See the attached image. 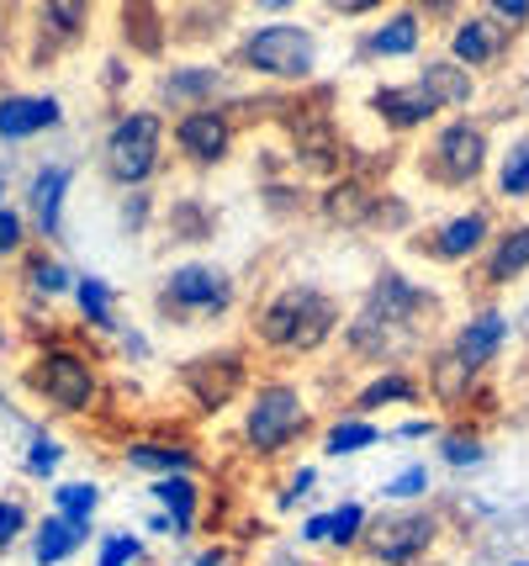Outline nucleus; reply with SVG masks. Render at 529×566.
I'll list each match as a JSON object with an SVG mask.
<instances>
[{
  "instance_id": "1",
  "label": "nucleus",
  "mask_w": 529,
  "mask_h": 566,
  "mask_svg": "<svg viewBox=\"0 0 529 566\" xmlns=\"http://www.w3.org/2000/svg\"><path fill=\"white\" fill-rule=\"evenodd\" d=\"M324 32L307 17H244L239 32L223 43V64L239 80H260L271 91H307L324 74Z\"/></svg>"
},
{
  "instance_id": "2",
  "label": "nucleus",
  "mask_w": 529,
  "mask_h": 566,
  "mask_svg": "<svg viewBox=\"0 0 529 566\" xmlns=\"http://www.w3.org/2000/svg\"><path fill=\"white\" fill-rule=\"evenodd\" d=\"M345 302L318 286V281H286L276 292L260 296V307H254V345L265 349V355H286V360H313V355H324L334 339H339V328H345Z\"/></svg>"
},
{
  "instance_id": "3",
  "label": "nucleus",
  "mask_w": 529,
  "mask_h": 566,
  "mask_svg": "<svg viewBox=\"0 0 529 566\" xmlns=\"http://www.w3.org/2000/svg\"><path fill=\"white\" fill-rule=\"evenodd\" d=\"M96 165H102V180L117 186V191L154 186L159 175L170 170V117H165L154 101H127V106H117L102 133Z\"/></svg>"
},
{
  "instance_id": "4",
  "label": "nucleus",
  "mask_w": 529,
  "mask_h": 566,
  "mask_svg": "<svg viewBox=\"0 0 529 566\" xmlns=\"http://www.w3.org/2000/svg\"><path fill=\"white\" fill-rule=\"evenodd\" d=\"M413 170L434 191H472L482 175L493 170V133L472 112H445L424 133V144L413 154Z\"/></svg>"
},
{
  "instance_id": "5",
  "label": "nucleus",
  "mask_w": 529,
  "mask_h": 566,
  "mask_svg": "<svg viewBox=\"0 0 529 566\" xmlns=\"http://www.w3.org/2000/svg\"><path fill=\"white\" fill-rule=\"evenodd\" d=\"M22 387L32 402H43V408L59 413V419H85V413H96V402H102V392H106L96 355L80 349V345H64V339L38 345L27 355Z\"/></svg>"
},
{
  "instance_id": "6",
  "label": "nucleus",
  "mask_w": 529,
  "mask_h": 566,
  "mask_svg": "<svg viewBox=\"0 0 529 566\" xmlns=\"http://www.w3.org/2000/svg\"><path fill=\"white\" fill-rule=\"evenodd\" d=\"M307 434H313V402H307L303 381L292 376L254 381L244 397V419H239V444L254 461H276L286 450H297Z\"/></svg>"
},
{
  "instance_id": "7",
  "label": "nucleus",
  "mask_w": 529,
  "mask_h": 566,
  "mask_svg": "<svg viewBox=\"0 0 529 566\" xmlns=\"http://www.w3.org/2000/svg\"><path fill=\"white\" fill-rule=\"evenodd\" d=\"M233 307H239V275L218 265V260H202V254L170 265L154 286V313L165 323H176V328L223 323L233 318Z\"/></svg>"
},
{
  "instance_id": "8",
  "label": "nucleus",
  "mask_w": 529,
  "mask_h": 566,
  "mask_svg": "<svg viewBox=\"0 0 529 566\" xmlns=\"http://www.w3.org/2000/svg\"><path fill=\"white\" fill-rule=\"evenodd\" d=\"M239 91H244V80L223 64V53H212V59H165L154 70L149 101L165 117H180L197 106H233Z\"/></svg>"
},
{
  "instance_id": "9",
  "label": "nucleus",
  "mask_w": 529,
  "mask_h": 566,
  "mask_svg": "<svg viewBox=\"0 0 529 566\" xmlns=\"http://www.w3.org/2000/svg\"><path fill=\"white\" fill-rule=\"evenodd\" d=\"M244 144V117L233 106H197L170 117V159L186 165L191 175L223 170Z\"/></svg>"
},
{
  "instance_id": "10",
  "label": "nucleus",
  "mask_w": 529,
  "mask_h": 566,
  "mask_svg": "<svg viewBox=\"0 0 529 566\" xmlns=\"http://www.w3.org/2000/svg\"><path fill=\"white\" fill-rule=\"evenodd\" d=\"M176 381H180V392L191 397L197 413H223V408H233L239 397H250L254 366L239 345H218V349L191 355V360H180Z\"/></svg>"
},
{
  "instance_id": "11",
  "label": "nucleus",
  "mask_w": 529,
  "mask_h": 566,
  "mask_svg": "<svg viewBox=\"0 0 529 566\" xmlns=\"http://www.w3.org/2000/svg\"><path fill=\"white\" fill-rule=\"evenodd\" d=\"M440 541V518L424 509H392V514L366 518L360 551L371 556V566H419Z\"/></svg>"
},
{
  "instance_id": "12",
  "label": "nucleus",
  "mask_w": 529,
  "mask_h": 566,
  "mask_svg": "<svg viewBox=\"0 0 529 566\" xmlns=\"http://www.w3.org/2000/svg\"><path fill=\"white\" fill-rule=\"evenodd\" d=\"M429 32H434V27L398 0V6H387L381 17H371V22L355 32L350 53H355V64H371V70H381V64H419Z\"/></svg>"
},
{
  "instance_id": "13",
  "label": "nucleus",
  "mask_w": 529,
  "mask_h": 566,
  "mask_svg": "<svg viewBox=\"0 0 529 566\" xmlns=\"http://www.w3.org/2000/svg\"><path fill=\"white\" fill-rule=\"evenodd\" d=\"M106 0H27V17H32V43H43V64L80 53L96 38Z\"/></svg>"
},
{
  "instance_id": "14",
  "label": "nucleus",
  "mask_w": 529,
  "mask_h": 566,
  "mask_svg": "<svg viewBox=\"0 0 529 566\" xmlns=\"http://www.w3.org/2000/svg\"><path fill=\"white\" fill-rule=\"evenodd\" d=\"M70 191H75V165L70 159H43L32 165L22 186V212L27 228H32V244H59L64 239V207H70Z\"/></svg>"
},
{
  "instance_id": "15",
  "label": "nucleus",
  "mask_w": 529,
  "mask_h": 566,
  "mask_svg": "<svg viewBox=\"0 0 529 566\" xmlns=\"http://www.w3.org/2000/svg\"><path fill=\"white\" fill-rule=\"evenodd\" d=\"M366 112L381 123L387 138H424L429 127L440 123V101L429 96L419 80H377L366 91Z\"/></svg>"
},
{
  "instance_id": "16",
  "label": "nucleus",
  "mask_w": 529,
  "mask_h": 566,
  "mask_svg": "<svg viewBox=\"0 0 529 566\" xmlns=\"http://www.w3.org/2000/svg\"><path fill=\"white\" fill-rule=\"evenodd\" d=\"M360 307L424 339V323H434L440 296L429 292V286H419V281H413L408 271H398V265H381V271L371 275V286H366V302H360Z\"/></svg>"
},
{
  "instance_id": "17",
  "label": "nucleus",
  "mask_w": 529,
  "mask_h": 566,
  "mask_svg": "<svg viewBox=\"0 0 529 566\" xmlns=\"http://www.w3.org/2000/svg\"><path fill=\"white\" fill-rule=\"evenodd\" d=\"M487 244H493V212H487V207L451 212V218H440L434 228L413 233V249L424 254L429 265H466V260H477Z\"/></svg>"
},
{
  "instance_id": "18",
  "label": "nucleus",
  "mask_w": 529,
  "mask_h": 566,
  "mask_svg": "<svg viewBox=\"0 0 529 566\" xmlns=\"http://www.w3.org/2000/svg\"><path fill=\"white\" fill-rule=\"evenodd\" d=\"M64 123H70V112H64L59 91H27V85L0 91V144L6 148H27L38 138H53Z\"/></svg>"
},
{
  "instance_id": "19",
  "label": "nucleus",
  "mask_w": 529,
  "mask_h": 566,
  "mask_svg": "<svg viewBox=\"0 0 529 566\" xmlns=\"http://www.w3.org/2000/svg\"><path fill=\"white\" fill-rule=\"evenodd\" d=\"M339 345H345V355H350L355 366L381 370V366H398L403 355H413V349H419V334H408L398 323L355 307L350 318H345V328H339Z\"/></svg>"
},
{
  "instance_id": "20",
  "label": "nucleus",
  "mask_w": 529,
  "mask_h": 566,
  "mask_svg": "<svg viewBox=\"0 0 529 566\" xmlns=\"http://www.w3.org/2000/svg\"><path fill=\"white\" fill-rule=\"evenodd\" d=\"M239 22V0H170V49H223Z\"/></svg>"
},
{
  "instance_id": "21",
  "label": "nucleus",
  "mask_w": 529,
  "mask_h": 566,
  "mask_svg": "<svg viewBox=\"0 0 529 566\" xmlns=\"http://www.w3.org/2000/svg\"><path fill=\"white\" fill-rule=\"evenodd\" d=\"M445 53H451L455 64H466L472 74H487V70H498V64H508L514 32L498 27L493 17H482L477 6H472L466 17H455V22L445 27Z\"/></svg>"
},
{
  "instance_id": "22",
  "label": "nucleus",
  "mask_w": 529,
  "mask_h": 566,
  "mask_svg": "<svg viewBox=\"0 0 529 566\" xmlns=\"http://www.w3.org/2000/svg\"><path fill=\"white\" fill-rule=\"evenodd\" d=\"M117 49L159 70L170 53V6L165 0H117Z\"/></svg>"
},
{
  "instance_id": "23",
  "label": "nucleus",
  "mask_w": 529,
  "mask_h": 566,
  "mask_svg": "<svg viewBox=\"0 0 529 566\" xmlns=\"http://www.w3.org/2000/svg\"><path fill=\"white\" fill-rule=\"evenodd\" d=\"M377 201H381V191L371 180H360V175H334V180H324V191L313 197V212H318L324 228L360 233V228L377 222Z\"/></svg>"
},
{
  "instance_id": "24",
  "label": "nucleus",
  "mask_w": 529,
  "mask_h": 566,
  "mask_svg": "<svg viewBox=\"0 0 529 566\" xmlns=\"http://www.w3.org/2000/svg\"><path fill=\"white\" fill-rule=\"evenodd\" d=\"M413 80H419L429 96L440 101V112H472V106H477V96H482V74H472L466 64H455L445 49L424 53Z\"/></svg>"
},
{
  "instance_id": "25",
  "label": "nucleus",
  "mask_w": 529,
  "mask_h": 566,
  "mask_svg": "<svg viewBox=\"0 0 529 566\" xmlns=\"http://www.w3.org/2000/svg\"><path fill=\"white\" fill-rule=\"evenodd\" d=\"M419 402H424V381H419L413 370L381 366V370H371V376L355 387L350 413H360V419H377V413H387V408H419Z\"/></svg>"
},
{
  "instance_id": "26",
  "label": "nucleus",
  "mask_w": 529,
  "mask_h": 566,
  "mask_svg": "<svg viewBox=\"0 0 529 566\" xmlns=\"http://www.w3.org/2000/svg\"><path fill=\"white\" fill-rule=\"evenodd\" d=\"M508 328H514V323H508L504 307H477L472 318L455 328L451 349H455V355H461V360H466L472 370H487L493 360H498V355H504Z\"/></svg>"
},
{
  "instance_id": "27",
  "label": "nucleus",
  "mask_w": 529,
  "mask_h": 566,
  "mask_svg": "<svg viewBox=\"0 0 529 566\" xmlns=\"http://www.w3.org/2000/svg\"><path fill=\"white\" fill-rule=\"evenodd\" d=\"M123 467L144 471V476H197L202 471V450L186 440H133L123 444Z\"/></svg>"
},
{
  "instance_id": "28",
  "label": "nucleus",
  "mask_w": 529,
  "mask_h": 566,
  "mask_svg": "<svg viewBox=\"0 0 529 566\" xmlns=\"http://www.w3.org/2000/svg\"><path fill=\"white\" fill-rule=\"evenodd\" d=\"M529 275V222H514L504 233H493V244L482 249V286L504 292Z\"/></svg>"
},
{
  "instance_id": "29",
  "label": "nucleus",
  "mask_w": 529,
  "mask_h": 566,
  "mask_svg": "<svg viewBox=\"0 0 529 566\" xmlns=\"http://www.w3.org/2000/svg\"><path fill=\"white\" fill-rule=\"evenodd\" d=\"M75 318L80 328H91V334H102V339H117L123 334V313H117V286L106 281V275H75Z\"/></svg>"
},
{
  "instance_id": "30",
  "label": "nucleus",
  "mask_w": 529,
  "mask_h": 566,
  "mask_svg": "<svg viewBox=\"0 0 529 566\" xmlns=\"http://www.w3.org/2000/svg\"><path fill=\"white\" fill-rule=\"evenodd\" d=\"M159 228L176 249H202L218 239V207H207L202 197H176L170 207H159Z\"/></svg>"
},
{
  "instance_id": "31",
  "label": "nucleus",
  "mask_w": 529,
  "mask_h": 566,
  "mask_svg": "<svg viewBox=\"0 0 529 566\" xmlns=\"http://www.w3.org/2000/svg\"><path fill=\"white\" fill-rule=\"evenodd\" d=\"M17 265H22V292L32 296V302H43V307L75 292V271H70V260H64V254H53L49 244L27 249Z\"/></svg>"
},
{
  "instance_id": "32",
  "label": "nucleus",
  "mask_w": 529,
  "mask_h": 566,
  "mask_svg": "<svg viewBox=\"0 0 529 566\" xmlns=\"http://www.w3.org/2000/svg\"><path fill=\"white\" fill-rule=\"evenodd\" d=\"M149 497L159 503V514L170 518L176 541L197 535V518H202V488H197V476H154Z\"/></svg>"
},
{
  "instance_id": "33",
  "label": "nucleus",
  "mask_w": 529,
  "mask_h": 566,
  "mask_svg": "<svg viewBox=\"0 0 529 566\" xmlns=\"http://www.w3.org/2000/svg\"><path fill=\"white\" fill-rule=\"evenodd\" d=\"M472 387H477V370L466 366L461 355H455L451 345L434 349L429 355V370H424V397H434L440 408H461L466 397H472Z\"/></svg>"
},
{
  "instance_id": "34",
  "label": "nucleus",
  "mask_w": 529,
  "mask_h": 566,
  "mask_svg": "<svg viewBox=\"0 0 529 566\" xmlns=\"http://www.w3.org/2000/svg\"><path fill=\"white\" fill-rule=\"evenodd\" d=\"M387 434H381L377 419H360V413H339L334 423H324V455L328 461H345V455H366L371 444H381Z\"/></svg>"
},
{
  "instance_id": "35",
  "label": "nucleus",
  "mask_w": 529,
  "mask_h": 566,
  "mask_svg": "<svg viewBox=\"0 0 529 566\" xmlns=\"http://www.w3.org/2000/svg\"><path fill=\"white\" fill-rule=\"evenodd\" d=\"M27 541H32V562L38 566H64L85 545V535H80L75 524H64L59 514H43L27 530Z\"/></svg>"
},
{
  "instance_id": "36",
  "label": "nucleus",
  "mask_w": 529,
  "mask_h": 566,
  "mask_svg": "<svg viewBox=\"0 0 529 566\" xmlns=\"http://www.w3.org/2000/svg\"><path fill=\"white\" fill-rule=\"evenodd\" d=\"M493 191L504 201H529V133H514L493 165Z\"/></svg>"
},
{
  "instance_id": "37",
  "label": "nucleus",
  "mask_w": 529,
  "mask_h": 566,
  "mask_svg": "<svg viewBox=\"0 0 529 566\" xmlns=\"http://www.w3.org/2000/svg\"><path fill=\"white\" fill-rule=\"evenodd\" d=\"M102 509V482H59L53 488V514L75 524L80 535H91V518Z\"/></svg>"
},
{
  "instance_id": "38",
  "label": "nucleus",
  "mask_w": 529,
  "mask_h": 566,
  "mask_svg": "<svg viewBox=\"0 0 529 566\" xmlns=\"http://www.w3.org/2000/svg\"><path fill=\"white\" fill-rule=\"evenodd\" d=\"M117 222H123L127 239H144L149 228H159V197H154V186L123 191V201H117Z\"/></svg>"
},
{
  "instance_id": "39",
  "label": "nucleus",
  "mask_w": 529,
  "mask_h": 566,
  "mask_svg": "<svg viewBox=\"0 0 529 566\" xmlns=\"http://www.w3.org/2000/svg\"><path fill=\"white\" fill-rule=\"evenodd\" d=\"M64 467V444H59V434H49V429H32L27 434V455H22V471L32 476V482H53V471Z\"/></svg>"
},
{
  "instance_id": "40",
  "label": "nucleus",
  "mask_w": 529,
  "mask_h": 566,
  "mask_svg": "<svg viewBox=\"0 0 529 566\" xmlns=\"http://www.w3.org/2000/svg\"><path fill=\"white\" fill-rule=\"evenodd\" d=\"M366 503H339V509H328V541L334 551H360V535H366Z\"/></svg>"
},
{
  "instance_id": "41",
  "label": "nucleus",
  "mask_w": 529,
  "mask_h": 566,
  "mask_svg": "<svg viewBox=\"0 0 529 566\" xmlns=\"http://www.w3.org/2000/svg\"><path fill=\"white\" fill-rule=\"evenodd\" d=\"M133 80H138V59H127L123 49H112L102 59V96L112 101V112L133 101Z\"/></svg>"
},
{
  "instance_id": "42",
  "label": "nucleus",
  "mask_w": 529,
  "mask_h": 566,
  "mask_svg": "<svg viewBox=\"0 0 529 566\" xmlns=\"http://www.w3.org/2000/svg\"><path fill=\"white\" fill-rule=\"evenodd\" d=\"M27 249H32V228H27V212L0 201V265H17Z\"/></svg>"
},
{
  "instance_id": "43",
  "label": "nucleus",
  "mask_w": 529,
  "mask_h": 566,
  "mask_svg": "<svg viewBox=\"0 0 529 566\" xmlns=\"http://www.w3.org/2000/svg\"><path fill=\"white\" fill-rule=\"evenodd\" d=\"M429 488H434V471H429L424 461H408L392 482H381V497H387V503H424Z\"/></svg>"
},
{
  "instance_id": "44",
  "label": "nucleus",
  "mask_w": 529,
  "mask_h": 566,
  "mask_svg": "<svg viewBox=\"0 0 529 566\" xmlns=\"http://www.w3.org/2000/svg\"><path fill=\"white\" fill-rule=\"evenodd\" d=\"M440 461L455 471H472L487 461V444L477 434H466V429H440Z\"/></svg>"
},
{
  "instance_id": "45",
  "label": "nucleus",
  "mask_w": 529,
  "mask_h": 566,
  "mask_svg": "<svg viewBox=\"0 0 529 566\" xmlns=\"http://www.w3.org/2000/svg\"><path fill=\"white\" fill-rule=\"evenodd\" d=\"M313 6H318V17H328V22L366 27L371 17H381L387 6H398V0H313Z\"/></svg>"
},
{
  "instance_id": "46",
  "label": "nucleus",
  "mask_w": 529,
  "mask_h": 566,
  "mask_svg": "<svg viewBox=\"0 0 529 566\" xmlns=\"http://www.w3.org/2000/svg\"><path fill=\"white\" fill-rule=\"evenodd\" d=\"M27 530H32L27 503L17 493H6V497H0V556H6V551H17V541H22Z\"/></svg>"
},
{
  "instance_id": "47",
  "label": "nucleus",
  "mask_w": 529,
  "mask_h": 566,
  "mask_svg": "<svg viewBox=\"0 0 529 566\" xmlns=\"http://www.w3.org/2000/svg\"><path fill=\"white\" fill-rule=\"evenodd\" d=\"M144 562V541L133 535V530H117V535H106L102 551H96V566H138Z\"/></svg>"
},
{
  "instance_id": "48",
  "label": "nucleus",
  "mask_w": 529,
  "mask_h": 566,
  "mask_svg": "<svg viewBox=\"0 0 529 566\" xmlns=\"http://www.w3.org/2000/svg\"><path fill=\"white\" fill-rule=\"evenodd\" d=\"M472 6H477L482 17H493L498 27H508L514 38L529 32V0H472Z\"/></svg>"
},
{
  "instance_id": "49",
  "label": "nucleus",
  "mask_w": 529,
  "mask_h": 566,
  "mask_svg": "<svg viewBox=\"0 0 529 566\" xmlns=\"http://www.w3.org/2000/svg\"><path fill=\"white\" fill-rule=\"evenodd\" d=\"M313 493H318V467L286 471V488L276 493V509H297V503H307Z\"/></svg>"
},
{
  "instance_id": "50",
  "label": "nucleus",
  "mask_w": 529,
  "mask_h": 566,
  "mask_svg": "<svg viewBox=\"0 0 529 566\" xmlns=\"http://www.w3.org/2000/svg\"><path fill=\"white\" fill-rule=\"evenodd\" d=\"M408 11H419L429 27H451L455 17H466L472 11V0H403Z\"/></svg>"
},
{
  "instance_id": "51",
  "label": "nucleus",
  "mask_w": 529,
  "mask_h": 566,
  "mask_svg": "<svg viewBox=\"0 0 529 566\" xmlns=\"http://www.w3.org/2000/svg\"><path fill=\"white\" fill-rule=\"evenodd\" d=\"M307 0H239V11L254 17V22H265V17H303Z\"/></svg>"
},
{
  "instance_id": "52",
  "label": "nucleus",
  "mask_w": 529,
  "mask_h": 566,
  "mask_svg": "<svg viewBox=\"0 0 529 566\" xmlns=\"http://www.w3.org/2000/svg\"><path fill=\"white\" fill-rule=\"evenodd\" d=\"M117 349H123L127 360H149V355H154L149 339H144L138 328H127V323H123V334H117Z\"/></svg>"
},
{
  "instance_id": "53",
  "label": "nucleus",
  "mask_w": 529,
  "mask_h": 566,
  "mask_svg": "<svg viewBox=\"0 0 529 566\" xmlns=\"http://www.w3.org/2000/svg\"><path fill=\"white\" fill-rule=\"evenodd\" d=\"M440 429H445L440 419H408L403 429L392 434V440H440Z\"/></svg>"
},
{
  "instance_id": "54",
  "label": "nucleus",
  "mask_w": 529,
  "mask_h": 566,
  "mask_svg": "<svg viewBox=\"0 0 529 566\" xmlns=\"http://www.w3.org/2000/svg\"><path fill=\"white\" fill-rule=\"evenodd\" d=\"M297 541L324 545V541H328V514H307V518H303V530H297Z\"/></svg>"
},
{
  "instance_id": "55",
  "label": "nucleus",
  "mask_w": 529,
  "mask_h": 566,
  "mask_svg": "<svg viewBox=\"0 0 529 566\" xmlns=\"http://www.w3.org/2000/svg\"><path fill=\"white\" fill-rule=\"evenodd\" d=\"M11 49V0H0V53Z\"/></svg>"
},
{
  "instance_id": "56",
  "label": "nucleus",
  "mask_w": 529,
  "mask_h": 566,
  "mask_svg": "<svg viewBox=\"0 0 529 566\" xmlns=\"http://www.w3.org/2000/svg\"><path fill=\"white\" fill-rule=\"evenodd\" d=\"M223 562V551H202V556H197V566H218Z\"/></svg>"
},
{
  "instance_id": "57",
  "label": "nucleus",
  "mask_w": 529,
  "mask_h": 566,
  "mask_svg": "<svg viewBox=\"0 0 529 566\" xmlns=\"http://www.w3.org/2000/svg\"><path fill=\"white\" fill-rule=\"evenodd\" d=\"M276 566H318V562H303V556H276Z\"/></svg>"
},
{
  "instance_id": "58",
  "label": "nucleus",
  "mask_w": 529,
  "mask_h": 566,
  "mask_svg": "<svg viewBox=\"0 0 529 566\" xmlns=\"http://www.w3.org/2000/svg\"><path fill=\"white\" fill-rule=\"evenodd\" d=\"M0 201H6V170H0Z\"/></svg>"
},
{
  "instance_id": "59",
  "label": "nucleus",
  "mask_w": 529,
  "mask_h": 566,
  "mask_svg": "<svg viewBox=\"0 0 529 566\" xmlns=\"http://www.w3.org/2000/svg\"><path fill=\"white\" fill-rule=\"evenodd\" d=\"M508 566H525V562H508Z\"/></svg>"
}]
</instances>
